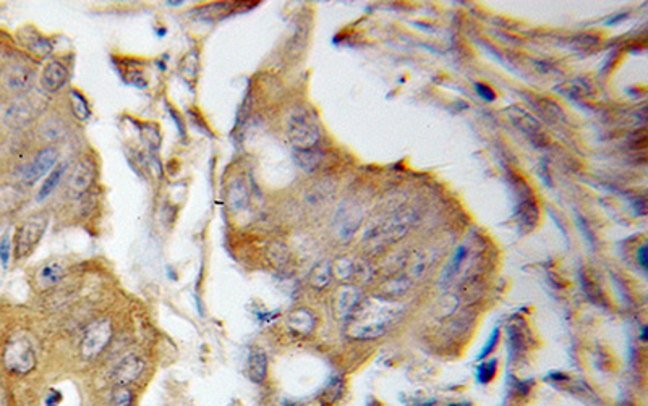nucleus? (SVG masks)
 <instances>
[{
    "mask_svg": "<svg viewBox=\"0 0 648 406\" xmlns=\"http://www.w3.org/2000/svg\"><path fill=\"white\" fill-rule=\"evenodd\" d=\"M402 314V306L384 298H366L350 314L349 334L355 339H376Z\"/></svg>",
    "mask_w": 648,
    "mask_h": 406,
    "instance_id": "nucleus-1",
    "label": "nucleus"
},
{
    "mask_svg": "<svg viewBox=\"0 0 648 406\" xmlns=\"http://www.w3.org/2000/svg\"><path fill=\"white\" fill-rule=\"evenodd\" d=\"M47 224H49V219L46 215H34L20 226L15 235V257L17 259H23L34 251L44 235Z\"/></svg>",
    "mask_w": 648,
    "mask_h": 406,
    "instance_id": "nucleus-2",
    "label": "nucleus"
},
{
    "mask_svg": "<svg viewBox=\"0 0 648 406\" xmlns=\"http://www.w3.org/2000/svg\"><path fill=\"white\" fill-rule=\"evenodd\" d=\"M4 365L13 374H28L36 366V355L28 340L15 339L8 341L4 353Z\"/></svg>",
    "mask_w": 648,
    "mask_h": 406,
    "instance_id": "nucleus-3",
    "label": "nucleus"
},
{
    "mask_svg": "<svg viewBox=\"0 0 648 406\" xmlns=\"http://www.w3.org/2000/svg\"><path fill=\"white\" fill-rule=\"evenodd\" d=\"M59 157L60 154L55 147H44V149L36 154L33 161L20 168V172H18L20 182L26 184V187H31V184L38 183L41 178L46 175V173H51L52 168L59 163Z\"/></svg>",
    "mask_w": 648,
    "mask_h": 406,
    "instance_id": "nucleus-4",
    "label": "nucleus"
},
{
    "mask_svg": "<svg viewBox=\"0 0 648 406\" xmlns=\"http://www.w3.org/2000/svg\"><path fill=\"white\" fill-rule=\"evenodd\" d=\"M289 138L298 151H307L312 149L319 141L321 133L318 126L307 114H297L289 122Z\"/></svg>",
    "mask_w": 648,
    "mask_h": 406,
    "instance_id": "nucleus-5",
    "label": "nucleus"
},
{
    "mask_svg": "<svg viewBox=\"0 0 648 406\" xmlns=\"http://www.w3.org/2000/svg\"><path fill=\"white\" fill-rule=\"evenodd\" d=\"M112 339V324L107 319L96 320V323L88 327L86 334L81 341V355L86 360H93L98 355H101L103 350Z\"/></svg>",
    "mask_w": 648,
    "mask_h": 406,
    "instance_id": "nucleus-6",
    "label": "nucleus"
},
{
    "mask_svg": "<svg viewBox=\"0 0 648 406\" xmlns=\"http://www.w3.org/2000/svg\"><path fill=\"white\" fill-rule=\"evenodd\" d=\"M145 371V361L138 355H130L119 363L114 371V379L120 387L135 382Z\"/></svg>",
    "mask_w": 648,
    "mask_h": 406,
    "instance_id": "nucleus-7",
    "label": "nucleus"
},
{
    "mask_svg": "<svg viewBox=\"0 0 648 406\" xmlns=\"http://www.w3.org/2000/svg\"><path fill=\"white\" fill-rule=\"evenodd\" d=\"M94 180V168L89 162L86 161H80L73 168V172L68 177V191H70L73 196H81L91 187V183Z\"/></svg>",
    "mask_w": 648,
    "mask_h": 406,
    "instance_id": "nucleus-8",
    "label": "nucleus"
},
{
    "mask_svg": "<svg viewBox=\"0 0 648 406\" xmlns=\"http://www.w3.org/2000/svg\"><path fill=\"white\" fill-rule=\"evenodd\" d=\"M68 81V70L60 62H49L41 73V86L47 93H57Z\"/></svg>",
    "mask_w": 648,
    "mask_h": 406,
    "instance_id": "nucleus-9",
    "label": "nucleus"
},
{
    "mask_svg": "<svg viewBox=\"0 0 648 406\" xmlns=\"http://www.w3.org/2000/svg\"><path fill=\"white\" fill-rule=\"evenodd\" d=\"M5 81L13 93H26L34 83L33 68L25 65V63H17V65L8 68Z\"/></svg>",
    "mask_w": 648,
    "mask_h": 406,
    "instance_id": "nucleus-10",
    "label": "nucleus"
},
{
    "mask_svg": "<svg viewBox=\"0 0 648 406\" xmlns=\"http://www.w3.org/2000/svg\"><path fill=\"white\" fill-rule=\"evenodd\" d=\"M33 107L26 101H23V99H18V101L10 104L7 107V112H5V122L15 126V128L26 126L33 120Z\"/></svg>",
    "mask_w": 648,
    "mask_h": 406,
    "instance_id": "nucleus-11",
    "label": "nucleus"
},
{
    "mask_svg": "<svg viewBox=\"0 0 648 406\" xmlns=\"http://www.w3.org/2000/svg\"><path fill=\"white\" fill-rule=\"evenodd\" d=\"M360 303V292L354 287H342L336 297V311L339 318H350Z\"/></svg>",
    "mask_w": 648,
    "mask_h": 406,
    "instance_id": "nucleus-12",
    "label": "nucleus"
},
{
    "mask_svg": "<svg viewBox=\"0 0 648 406\" xmlns=\"http://www.w3.org/2000/svg\"><path fill=\"white\" fill-rule=\"evenodd\" d=\"M287 327L295 334L307 335L315 327V316L308 309H295L289 314Z\"/></svg>",
    "mask_w": 648,
    "mask_h": 406,
    "instance_id": "nucleus-13",
    "label": "nucleus"
},
{
    "mask_svg": "<svg viewBox=\"0 0 648 406\" xmlns=\"http://www.w3.org/2000/svg\"><path fill=\"white\" fill-rule=\"evenodd\" d=\"M267 374V356L266 353L256 348L250 353L249 358V376L253 382L261 384Z\"/></svg>",
    "mask_w": 648,
    "mask_h": 406,
    "instance_id": "nucleus-14",
    "label": "nucleus"
},
{
    "mask_svg": "<svg viewBox=\"0 0 648 406\" xmlns=\"http://www.w3.org/2000/svg\"><path fill=\"white\" fill-rule=\"evenodd\" d=\"M249 189H246V184L242 180H235L230 183L229 191H227V201L229 205L234 210H244L249 204Z\"/></svg>",
    "mask_w": 648,
    "mask_h": 406,
    "instance_id": "nucleus-15",
    "label": "nucleus"
},
{
    "mask_svg": "<svg viewBox=\"0 0 648 406\" xmlns=\"http://www.w3.org/2000/svg\"><path fill=\"white\" fill-rule=\"evenodd\" d=\"M65 170H67V163L65 162L57 163V165L52 168L51 173L47 175V178L44 180V183H42V187L39 188V193H38L39 201H42V199H46L47 196H51V194L54 193V189L59 187V183H60Z\"/></svg>",
    "mask_w": 648,
    "mask_h": 406,
    "instance_id": "nucleus-16",
    "label": "nucleus"
},
{
    "mask_svg": "<svg viewBox=\"0 0 648 406\" xmlns=\"http://www.w3.org/2000/svg\"><path fill=\"white\" fill-rule=\"evenodd\" d=\"M331 278H333V267H331L328 261L316 264L312 273H310V283H312V287H315L316 290L328 287Z\"/></svg>",
    "mask_w": 648,
    "mask_h": 406,
    "instance_id": "nucleus-17",
    "label": "nucleus"
},
{
    "mask_svg": "<svg viewBox=\"0 0 648 406\" xmlns=\"http://www.w3.org/2000/svg\"><path fill=\"white\" fill-rule=\"evenodd\" d=\"M509 117L513 119V122L519 126L520 130H524L525 133H529V135H534L536 130H538V122H536V120L531 117L530 114H527L524 112V110H520V109H515V107H510L509 109Z\"/></svg>",
    "mask_w": 648,
    "mask_h": 406,
    "instance_id": "nucleus-18",
    "label": "nucleus"
},
{
    "mask_svg": "<svg viewBox=\"0 0 648 406\" xmlns=\"http://www.w3.org/2000/svg\"><path fill=\"white\" fill-rule=\"evenodd\" d=\"M63 277V267L59 262H49L39 271V283L42 287H52V285L59 283Z\"/></svg>",
    "mask_w": 648,
    "mask_h": 406,
    "instance_id": "nucleus-19",
    "label": "nucleus"
},
{
    "mask_svg": "<svg viewBox=\"0 0 648 406\" xmlns=\"http://www.w3.org/2000/svg\"><path fill=\"white\" fill-rule=\"evenodd\" d=\"M25 46L28 47L29 50H33L34 54H38V55H46V54H49L51 52V44H49V41L42 38V36H39L38 33H31L28 38L25 39Z\"/></svg>",
    "mask_w": 648,
    "mask_h": 406,
    "instance_id": "nucleus-20",
    "label": "nucleus"
},
{
    "mask_svg": "<svg viewBox=\"0 0 648 406\" xmlns=\"http://www.w3.org/2000/svg\"><path fill=\"white\" fill-rule=\"evenodd\" d=\"M336 273L337 277L342 278V280H347V278H352L357 273V266L354 264V261L347 259V257H342L336 262Z\"/></svg>",
    "mask_w": 648,
    "mask_h": 406,
    "instance_id": "nucleus-21",
    "label": "nucleus"
},
{
    "mask_svg": "<svg viewBox=\"0 0 648 406\" xmlns=\"http://www.w3.org/2000/svg\"><path fill=\"white\" fill-rule=\"evenodd\" d=\"M131 403H133V393L126 387H119L110 398V406H131Z\"/></svg>",
    "mask_w": 648,
    "mask_h": 406,
    "instance_id": "nucleus-22",
    "label": "nucleus"
},
{
    "mask_svg": "<svg viewBox=\"0 0 648 406\" xmlns=\"http://www.w3.org/2000/svg\"><path fill=\"white\" fill-rule=\"evenodd\" d=\"M72 104H73V114L77 115L78 120H81V122H84V120L89 117L88 102L84 101L81 94L72 93Z\"/></svg>",
    "mask_w": 648,
    "mask_h": 406,
    "instance_id": "nucleus-23",
    "label": "nucleus"
},
{
    "mask_svg": "<svg viewBox=\"0 0 648 406\" xmlns=\"http://www.w3.org/2000/svg\"><path fill=\"white\" fill-rule=\"evenodd\" d=\"M297 159H298L300 165H302L305 170H312V168H315L319 163V156L316 154V152L312 151V149L298 151Z\"/></svg>",
    "mask_w": 648,
    "mask_h": 406,
    "instance_id": "nucleus-24",
    "label": "nucleus"
},
{
    "mask_svg": "<svg viewBox=\"0 0 648 406\" xmlns=\"http://www.w3.org/2000/svg\"><path fill=\"white\" fill-rule=\"evenodd\" d=\"M267 255H270V259H271L276 266H281V264H284V262H286V261L289 259L287 248H286V246H282V245H279V243H274V245L270 248V252H267Z\"/></svg>",
    "mask_w": 648,
    "mask_h": 406,
    "instance_id": "nucleus-25",
    "label": "nucleus"
},
{
    "mask_svg": "<svg viewBox=\"0 0 648 406\" xmlns=\"http://www.w3.org/2000/svg\"><path fill=\"white\" fill-rule=\"evenodd\" d=\"M494 372H496V361H488L478 367V381L482 384H487L491 381L494 377Z\"/></svg>",
    "mask_w": 648,
    "mask_h": 406,
    "instance_id": "nucleus-26",
    "label": "nucleus"
},
{
    "mask_svg": "<svg viewBox=\"0 0 648 406\" xmlns=\"http://www.w3.org/2000/svg\"><path fill=\"white\" fill-rule=\"evenodd\" d=\"M467 256V250L463 246H461L459 250L454 252V257H452L451 264L446 267V277L447 276H454V272H457V269L461 267V262L463 261V257Z\"/></svg>",
    "mask_w": 648,
    "mask_h": 406,
    "instance_id": "nucleus-27",
    "label": "nucleus"
},
{
    "mask_svg": "<svg viewBox=\"0 0 648 406\" xmlns=\"http://www.w3.org/2000/svg\"><path fill=\"white\" fill-rule=\"evenodd\" d=\"M10 252H12V245H10V236L7 235L2 240V243H0V261H2L4 267L8 266Z\"/></svg>",
    "mask_w": 648,
    "mask_h": 406,
    "instance_id": "nucleus-28",
    "label": "nucleus"
},
{
    "mask_svg": "<svg viewBox=\"0 0 648 406\" xmlns=\"http://www.w3.org/2000/svg\"><path fill=\"white\" fill-rule=\"evenodd\" d=\"M475 88H477L478 94H480V96L484 99V101H488V102H489V101H494V97H496V96H494V91H493V89H489L488 86H484V84H477Z\"/></svg>",
    "mask_w": 648,
    "mask_h": 406,
    "instance_id": "nucleus-29",
    "label": "nucleus"
},
{
    "mask_svg": "<svg viewBox=\"0 0 648 406\" xmlns=\"http://www.w3.org/2000/svg\"><path fill=\"white\" fill-rule=\"evenodd\" d=\"M498 337H499V330L496 329V330H494V334H493L491 337H489V340H488V344H487V346H484V348H483V351L480 353V358H484V356H488V353H489V351H491V350H493V348H494V345H496V341H498Z\"/></svg>",
    "mask_w": 648,
    "mask_h": 406,
    "instance_id": "nucleus-30",
    "label": "nucleus"
},
{
    "mask_svg": "<svg viewBox=\"0 0 648 406\" xmlns=\"http://www.w3.org/2000/svg\"><path fill=\"white\" fill-rule=\"evenodd\" d=\"M60 400H62V397L59 393H51L49 397L46 398V405L47 406H57V403H59Z\"/></svg>",
    "mask_w": 648,
    "mask_h": 406,
    "instance_id": "nucleus-31",
    "label": "nucleus"
},
{
    "mask_svg": "<svg viewBox=\"0 0 648 406\" xmlns=\"http://www.w3.org/2000/svg\"><path fill=\"white\" fill-rule=\"evenodd\" d=\"M639 259H640V264L644 267H647V264H648V261H647V245H644L639 250Z\"/></svg>",
    "mask_w": 648,
    "mask_h": 406,
    "instance_id": "nucleus-32",
    "label": "nucleus"
},
{
    "mask_svg": "<svg viewBox=\"0 0 648 406\" xmlns=\"http://www.w3.org/2000/svg\"><path fill=\"white\" fill-rule=\"evenodd\" d=\"M0 406H10V402H8V393L5 392V390L0 387Z\"/></svg>",
    "mask_w": 648,
    "mask_h": 406,
    "instance_id": "nucleus-33",
    "label": "nucleus"
},
{
    "mask_svg": "<svg viewBox=\"0 0 648 406\" xmlns=\"http://www.w3.org/2000/svg\"><path fill=\"white\" fill-rule=\"evenodd\" d=\"M640 339H642V341H644V344H645V341H647V327H642V335H640Z\"/></svg>",
    "mask_w": 648,
    "mask_h": 406,
    "instance_id": "nucleus-34",
    "label": "nucleus"
},
{
    "mask_svg": "<svg viewBox=\"0 0 648 406\" xmlns=\"http://www.w3.org/2000/svg\"><path fill=\"white\" fill-rule=\"evenodd\" d=\"M2 62H4V59H2V55H0V67H2Z\"/></svg>",
    "mask_w": 648,
    "mask_h": 406,
    "instance_id": "nucleus-35",
    "label": "nucleus"
}]
</instances>
